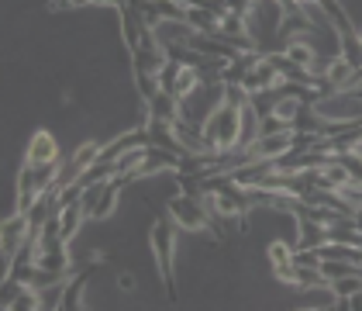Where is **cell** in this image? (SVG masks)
Masks as SVG:
<instances>
[{
	"instance_id": "2",
	"label": "cell",
	"mask_w": 362,
	"mask_h": 311,
	"mask_svg": "<svg viewBox=\"0 0 362 311\" xmlns=\"http://www.w3.org/2000/svg\"><path fill=\"white\" fill-rule=\"evenodd\" d=\"M176 246H180V228L163 211V218H156L148 228V249H152L156 270H159V277L169 290H173V277H176Z\"/></svg>"
},
{
	"instance_id": "4",
	"label": "cell",
	"mask_w": 362,
	"mask_h": 311,
	"mask_svg": "<svg viewBox=\"0 0 362 311\" xmlns=\"http://www.w3.org/2000/svg\"><path fill=\"white\" fill-rule=\"evenodd\" d=\"M163 211H166L169 218L176 222L180 232H207L211 228V211H207V204L204 198H194V194H173V198L163 204Z\"/></svg>"
},
{
	"instance_id": "14",
	"label": "cell",
	"mask_w": 362,
	"mask_h": 311,
	"mask_svg": "<svg viewBox=\"0 0 362 311\" xmlns=\"http://www.w3.org/2000/svg\"><path fill=\"white\" fill-rule=\"evenodd\" d=\"M114 287H117L121 294H132V290H139V277H135L132 270H121L117 281H114Z\"/></svg>"
},
{
	"instance_id": "15",
	"label": "cell",
	"mask_w": 362,
	"mask_h": 311,
	"mask_svg": "<svg viewBox=\"0 0 362 311\" xmlns=\"http://www.w3.org/2000/svg\"><path fill=\"white\" fill-rule=\"evenodd\" d=\"M352 218H356V228H359V235H362V208H356V215H352Z\"/></svg>"
},
{
	"instance_id": "5",
	"label": "cell",
	"mask_w": 362,
	"mask_h": 311,
	"mask_svg": "<svg viewBox=\"0 0 362 311\" xmlns=\"http://www.w3.org/2000/svg\"><path fill=\"white\" fill-rule=\"evenodd\" d=\"M238 125H242V108H235V104H221L204 121V135L214 145V152H228L238 145Z\"/></svg>"
},
{
	"instance_id": "6",
	"label": "cell",
	"mask_w": 362,
	"mask_h": 311,
	"mask_svg": "<svg viewBox=\"0 0 362 311\" xmlns=\"http://www.w3.org/2000/svg\"><path fill=\"white\" fill-rule=\"evenodd\" d=\"M249 156V163H276L286 152H293V132H273V135H259L249 149H242Z\"/></svg>"
},
{
	"instance_id": "13",
	"label": "cell",
	"mask_w": 362,
	"mask_h": 311,
	"mask_svg": "<svg viewBox=\"0 0 362 311\" xmlns=\"http://www.w3.org/2000/svg\"><path fill=\"white\" fill-rule=\"evenodd\" d=\"M352 69H356V66H352L349 59H345V56H338V59H332V62H328V69H325V80L332 84V90H341V86L349 84Z\"/></svg>"
},
{
	"instance_id": "17",
	"label": "cell",
	"mask_w": 362,
	"mask_h": 311,
	"mask_svg": "<svg viewBox=\"0 0 362 311\" xmlns=\"http://www.w3.org/2000/svg\"><path fill=\"white\" fill-rule=\"evenodd\" d=\"M249 4H255V0H249Z\"/></svg>"
},
{
	"instance_id": "11",
	"label": "cell",
	"mask_w": 362,
	"mask_h": 311,
	"mask_svg": "<svg viewBox=\"0 0 362 311\" xmlns=\"http://www.w3.org/2000/svg\"><path fill=\"white\" fill-rule=\"evenodd\" d=\"M321 273L325 281H341V277L362 273V263L359 259H321Z\"/></svg>"
},
{
	"instance_id": "9",
	"label": "cell",
	"mask_w": 362,
	"mask_h": 311,
	"mask_svg": "<svg viewBox=\"0 0 362 311\" xmlns=\"http://www.w3.org/2000/svg\"><path fill=\"white\" fill-rule=\"evenodd\" d=\"M297 308H310V311L338 308V294H334L332 281L328 283H314V287H300V305H297Z\"/></svg>"
},
{
	"instance_id": "3",
	"label": "cell",
	"mask_w": 362,
	"mask_h": 311,
	"mask_svg": "<svg viewBox=\"0 0 362 311\" xmlns=\"http://www.w3.org/2000/svg\"><path fill=\"white\" fill-rule=\"evenodd\" d=\"M176 104H180V121L204 128V121L224 104V84L221 80H200V84H197L187 97H180Z\"/></svg>"
},
{
	"instance_id": "7",
	"label": "cell",
	"mask_w": 362,
	"mask_h": 311,
	"mask_svg": "<svg viewBox=\"0 0 362 311\" xmlns=\"http://www.w3.org/2000/svg\"><path fill=\"white\" fill-rule=\"evenodd\" d=\"M62 159V145H59L52 128H35L25 149V163H59Z\"/></svg>"
},
{
	"instance_id": "8",
	"label": "cell",
	"mask_w": 362,
	"mask_h": 311,
	"mask_svg": "<svg viewBox=\"0 0 362 311\" xmlns=\"http://www.w3.org/2000/svg\"><path fill=\"white\" fill-rule=\"evenodd\" d=\"M28 235H31V218L25 215V211L4 218V228H0V249H4V256L18 253V249L28 242Z\"/></svg>"
},
{
	"instance_id": "10",
	"label": "cell",
	"mask_w": 362,
	"mask_h": 311,
	"mask_svg": "<svg viewBox=\"0 0 362 311\" xmlns=\"http://www.w3.org/2000/svg\"><path fill=\"white\" fill-rule=\"evenodd\" d=\"M259 132H262V114L255 104H242V125H238V145L235 149H249L252 142L259 139Z\"/></svg>"
},
{
	"instance_id": "16",
	"label": "cell",
	"mask_w": 362,
	"mask_h": 311,
	"mask_svg": "<svg viewBox=\"0 0 362 311\" xmlns=\"http://www.w3.org/2000/svg\"><path fill=\"white\" fill-rule=\"evenodd\" d=\"M73 7L80 11V7H93V0H73Z\"/></svg>"
},
{
	"instance_id": "12",
	"label": "cell",
	"mask_w": 362,
	"mask_h": 311,
	"mask_svg": "<svg viewBox=\"0 0 362 311\" xmlns=\"http://www.w3.org/2000/svg\"><path fill=\"white\" fill-rule=\"evenodd\" d=\"M187 21H190L200 35H214V31L221 28V18H218L214 11H204V7H187Z\"/></svg>"
},
{
	"instance_id": "1",
	"label": "cell",
	"mask_w": 362,
	"mask_h": 311,
	"mask_svg": "<svg viewBox=\"0 0 362 311\" xmlns=\"http://www.w3.org/2000/svg\"><path fill=\"white\" fill-rule=\"evenodd\" d=\"M310 111L328 125V135H332V132L345 128V125H359L362 121V94H352V90H332V94L310 101Z\"/></svg>"
}]
</instances>
